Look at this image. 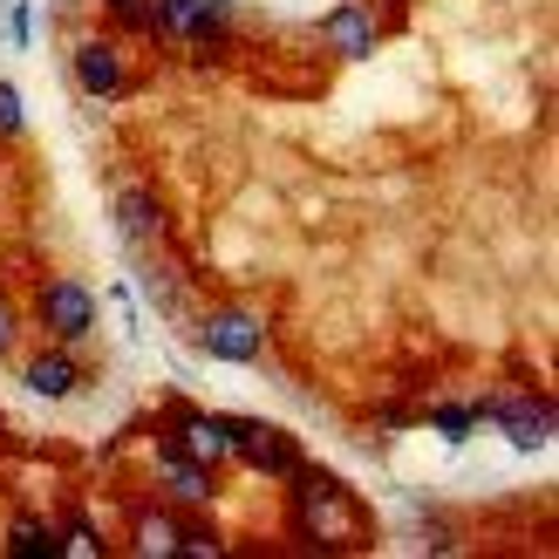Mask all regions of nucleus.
<instances>
[{
  "label": "nucleus",
  "mask_w": 559,
  "mask_h": 559,
  "mask_svg": "<svg viewBox=\"0 0 559 559\" xmlns=\"http://www.w3.org/2000/svg\"><path fill=\"white\" fill-rule=\"evenodd\" d=\"M178 539H185V533H178V525H164L157 512L136 525V546H144V552H178Z\"/></svg>",
  "instance_id": "obj_15"
},
{
  "label": "nucleus",
  "mask_w": 559,
  "mask_h": 559,
  "mask_svg": "<svg viewBox=\"0 0 559 559\" xmlns=\"http://www.w3.org/2000/svg\"><path fill=\"white\" fill-rule=\"evenodd\" d=\"M27 130V109H21V90L0 75V136H21Z\"/></svg>",
  "instance_id": "obj_16"
},
{
  "label": "nucleus",
  "mask_w": 559,
  "mask_h": 559,
  "mask_svg": "<svg viewBox=\"0 0 559 559\" xmlns=\"http://www.w3.org/2000/svg\"><path fill=\"white\" fill-rule=\"evenodd\" d=\"M294 485H300V519H307V533H314V546H355L361 533V512H355V498L328 478V471H294Z\"/></svg>",
  "instance_id": "obj_1"
},
{
  "label": "nucleus",
  "mask_w": 559,
  "mask_h": 559,
  "mask_svg": "<svg viewBox=\"0 0 559 559\" xmlns=\"http://www.w3.org/2000/svg\"><path fill=\"white\" fill-rule=\"evenodd\" d=\"M35 41V21H27V8H14V48Z\"/></svg>",
  "instance_id": "obj_19"
},
{
  "label": "nucleus",
  "mask_w": 559,
  "mask_h": 559,
  "mask_svg": "<svg viewBox=\"0 0 559 559\" xmlns=\"http://www.w3.org/2000/svg\"><path fill=\"white\" fill-rule=\"evenodd\" d=\"M191 334H199V348L212 361H233V369L260 361V348H266V328H260V314H246V307H212Z\"/></svg>",
  "instance_id": "obj_2"
},
{
  "label": "nucleus",
  "mask_w": 559,
  "mask_h": 559,
  "mask_svg": "<svg viewBox=\"0 0 559 559\" xmlns=\"http://www.w3.org/2000/svg\"><path fill=\"white\" fill-rule=\"evenodd\" d=\"M117 233L136 246V253H144V246H157L164 233H171V218H164V205L151 199L144 185H123V191H117Z\"/></svg>",
  "instance_id": "obj_10"
},
{
  "label": "nucleus",
  "mask_w": 559,
  "mask_h": 559,
  "mask_svg": "<svg viewBox=\"0 0 559 559\" xmlns=\"http://www.w3.org/2000/svg\"><path fill=\"white\" fill-rule=\"evenodd\" d=\"M144 27H157L164 41H212L226 35V0H151Z\"/></svg>",
  "instance_id": "obj_5"
},
{
  "label": "nucleus",
  "mask_w": 559,
  "mask_h": 559,
  "mask_svg": "<svg viewBox=\"0 0 559 559\" xmlns=\"http://www.w3.org/2000/svg\"><path fill=\"white\" fill-rule=\"evenodd\" d=\"M8 546H14V552H55L62 539H55L48 525H14V533H8Z\"/></svg>",
  "instance_id": "obj_17"
},
{
  "label": "nucleus",
  "mask_w": 559,
  "mask_h": 559,
  "mask_svg": "<svg viewBox=\"0 0 559 559\" xmlns=\"http://www.w3.org/2000/svg\"><path fill=\"white\" fill-rule=\"evenodd\" d=\"M136 280H144V294L157 300V314H178V307H185V287H178V280L164 273V266H151V260H144V266H136Z\"/></svg>",
  "instance_id": "obj_13"
},
{
  "label": "nucleus",
  "mask_w": 559,
  "mask_h": 559,
  "mask_svg": "<svg viewBox=\"0 0 559 559\" xmlns=\"http://www.w3.org/2000/svg\"><path fill=\"white\" fill-rule=\"evenodd\" d=\"M171 437H178L199 464H226V457H233V416H185Z\"/></svg>",
  "instance_id": "obj_12"
},
{
  "label": "nucleus",
  "mask_w": 559,
  "mask_h": 559,
  "mask_svg": "<svg viewBox=\"0 0 559 559\" xmlns=\"http://www.w3.org/2000/svg\"><path fill=\"white\" fill-rule=\"evenodd\" d=\"M437 430H443V443H464L471 430H478V409H464V403H443V409H437Z\"/></svg>",
  "instance_id": "obj_14"
},
{
  "label": "nucleus",
  "mask_w": 559,
  "mask_h": 559,
  "mask_svg": "<svg viewBox=\"0 0 559 559\" xmlns=\"http://www.w3.org/2000/svg\"><path fill=\"white\" fill-rule=\"evenodd\" d=\"M233 457H246L253 471H266V478H294L300 471L294 437H280L273 424H253V416H233Z\"/></svg>",
  "instance_id": "obj_6"
},
{
  "label": "nucleus",
  "mask_w": 559,
  "mask_h": 559,
  "mask_svg": "<svg viewBox=\"0 0 559 559\" xmlns=\"http://www.w3.org/2000/svg\"><path fill=\"white\" fill-rule=\"evenodd\" d=\"M157 471H164V485H171V498H185V506H212V464H199L178 437H157Z\"/></svg>",
  "instance_id": "obj_8"
},
{
  "label": "nucleus",
  "mask_w": 559,
  "mask_h": 559,
  "mask_svg": "<svg viewBox=\"0 0 559 559\" xmlns=\"http://www.w3.org/2000/svg\"><path fill=\"white\" fill-rule=\"evenodd\" d=\"M69 69L82 82V96H123V82H130L117 41H75V62Z\"/></svg>",
  "instance_id": "obj_9"
},
{
  "label": "nucleus",
  "mask_w": 559,
  "mask_h": 559,
  "mask_svg": "<svg viewBox=\"0 0 559 559\" xmlns=\"http://www.w3.org/2000/svg\"><path fill=\"white\" fill-rule=\"evenodd\" d=\"M21 382H27V396H41V403H69L82 389V361L69 348H41V355L21 361Z\"/></svg>",
  "instance_id": "obj_7"
},
{
  "label": "nucleus",
  "mask_w": 559,
  "mask_h": 559,
  "mask_svg": "<svg viewBox=\"0 0 559 559\" xmlns=\"http://www.w3.org/2000/svg\"><path fill=\"white\" fill-rule=\"evenodd\" d=\"M478 416L506 430L512 451H546V443H552V403L546 396H491Z\"/></svg>",
  "instance_id": "obj_4"
},
{
  "label": "nucleus",
  "mask_w": 559,
  "mask_h": 559,
  "mask_svg": "<svg viewBox=\"0 0 559 559\" xmlns=\"http://www.w3.org/2000/svg\"><path fill=\"white\" fill-rule=\"evenodd\" d=\"M0 355H14V307L0 300Z\"/></svg>",
  "instance_id": "obj_18"
},
{
  "label": "nucleus",
  "mask_w": 559,
  "mask_h": 559,
  "mask_svg": "<svg viewBox=\"0 0 559 559\" xmlns=\"http://www.w3.org/2000/svg\"><path fill=\"white\" fill-rule=\"evenodd\" d=\"M35 314H41V328L55 342H82V334L96 328V294L82 287V280H48L35 294Z\"/></svg>",
  "instance_id": "obj_3"
},
{
  "label": "nucleus",
  "mask_w": 559,
  "mask_h": 559,
  "mask_svg": "<svg viewBox=\"0 0 559 559\" xmlns=\"http://www.w3.org/2000/svg\"><path fill=\"white\" fill-rule=\"evenodd\" d=\"M109 14H123V21H144V0H109Z\"/></svg>",
  "instance_id": "obj_20"
},
{
  "label": "nucleus",
  "mask_w": 559,
  "mask_h": 559,
  "mask_svg": "<svg viewBox=\"0 0 559 559\" xmlns=\"http://www.w3.org/2000/svg\"><path fill=\"white\" fill-rule=\"evenodd\" d=\"M321 35H328V48L342 55V62H369V48H376V14L361 8V0H342V8L321 21Z\"/></svg>",
  "instance_id": "obj_11"
}]
</instances>
